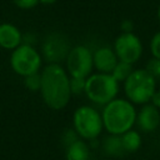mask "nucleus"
I'll use <instances>...</instances> for the list:
<instances>
[{
  "mask_svg": "<svg viewBox=\"0 0 160 160\" xmlns=\"http://www.w3.org/2000/svg\"><path fill=\"white\" fill-rule=\"evenodd\" d=\"M85 84H86V79H82V78H70L71 94L72 95L85 94Z\"/></svg>",
  "mask_w": 160,
  "mask_h": 160,
  "instance_id": "18",
  "label": "nucleus"
},
{
  "mask_svg": "<svg viewBox=\"0 0 160 160\" xmlns=\"http://www.w3.org/2000/svg\"><path fill=\"white\" fill-rule=\"evenodd\" d=\"M150 104H152L155 108H158L160 110V90L155 91V94L152 95V98L150 100Z\"/></svg>",
  "mask_w": 160,
  "mask_h": 160,
  "instance_id": "24",
  "label": "nucleus"
},
{
  "mask_svg": "<svg viewBox=\"0 0 160 160\" xmlns=\"http://www.w3.org/2000/svg\"><path fill=\"white\" fill-rule=\"evenodd\" d=\"M146 69H148V71L155 78V80H159V81H160V60H158V59H151V60L148 62Z\"/></svg>",
  "mask_w": 160,
  "mask_h": 160,
  "instance_id": "20",
  "label": "nucleus"
},
{
  "mask_svg": "<svg viewBox=\"0 0 160 160\" xmlns=\"http://www.w3.org/2000/svg\"><path fill=\"white\" fill-rule=\"evenodd\" d=\"M149 49L151 52L152 59H158L160 60V31H156L149 42Z\"/></svg>",
  "mask_w": 160,
  "mask_h": 160,
  "instance_id": "19",
  "label": "nucleus"
},
{
  "mask_svg": "<svg viewBox=\"0 0 160 160\" xmlns=\"http://www.w3.org/2000/svg\"><path fill=\"white\" fill-rule=\"evenodd\" d=\"M9 62L15 74L25 78L40 71L42 56L31 44L22 42L19 48L11 51Z\"/></svg>",
  "mask_w": 160,
  "mask_h": 160,
  "instance_id": "6",
  "label": "nucleus"
},
{
  "mask_svg": "<svg viewBox=\"0 0 160 160\" xmlns=\"http://www.w3.org/2000/svg\"><path fill=\"white\" fill-rule=\"evenodd\" d=\"M24 85L30 91H40L41 88V72H35L24 78Z\"/></svg>",
  "mask_w": 160,
  "mask_h": 160,
  "instance_id": "17",
  "label": "nucleus"
},
{
  "mask_svg": "<svg viewBox=\"0 0 160 160\" xmlns=\"http://www.w3.org/2000/svg\"><path fill=\"white\" fill-rule=\"evenodd\" d=\"M65 159L66 160H89L90 149L85 140L78 139L72 144L65 148Z\"/></svg>",
  "mask_w": 160,
  "mask_h": 160,
  "instance_id": "13",
  "label": "nucleus"
},
{
  "mask_svg": "<svg viewBox=\"0 0 160 160\" xmlns=\"http://www.w3.org/2000/svg\"><path fill=\"white\" fill-rule=\"evenodd\" d=\"M102 151L106 156L110 158H119L125 154L121 136L120 135H108L102 141Z\"/></svg>",
  "mask_w": 160,
  "mask_h": 160,
  "instance_id": "14",
  "label": "nucleus"
},
{
  "mask_svg": "<svg viewBox=\"0 0 160 160\" xmlns=\"http://www.w3.org/2000/svg\"><path fill=\"white\" fill-rule=\"evenodd\" d=\"M69 40L61 34H51L49 35L42 45V55L49 61L48 64H60V61L65 60L70 51Z\"/></svg>",
  "mask_w": 160,
  "mask_h": 160,
  "instance_id": "9",
  "label": "nucleus"
},
{
  "mask_svg": "<svg viewBox=\"0 0 160 160\" xmlns=\"http://www.w3.org/2000/svg\"><path fill=\"white\" fill-rule=\"evenodd\" d=\"M119 81L111 74L92 72L86 78L85 95L86 98L96 105H106L118 98Z\"/></svg>",
  "mask_w": 160,
  "mask_h": 160,
  "instance_id": "4",
  "label": "nucleus"
},
{
  "mask_svg": "<svg viewBox=\"0 0 160 160\" xmlns=\"http://www.w3.org/2000/svg\"><path fill=\"white\" fill-rule=\"evenodd\" d=\"M136 125L144 132H151L160 125V110L152 104L141 105L136 115Z\"/></svg>",
  "mask_w": 160,
  "mask_h": 160,
  "instance_id": "10",
  "label": "nucleus"
},
{
  "mask_svg": "<svg viewBox=\"0 0 160 160\" xmlns=\"http://www.w3.org/2000/svg\"><path fill=\"white\" fill-rule=\"evenodd\" d=\"M40 1V4H42V5H52V4H55L58 0H39Z\"/></svg>",
  "mask_w": 160,
  "mask_h": 160,
  "instance_id": "25",
  "label": "nucleus"
},
{
  "mask_svg": "<svg viewBox=\"0 0 160 160\" xmlns=\"http://www.w3.org/2000/svg\"><path fill=\"white\" fill-rule=\"evenodd\" d=\"M78 139H80V138H79V135L75 132L74 129H71V130H66V131L62 134V144H64L65 148L69 146L70 144H72L74 141H76Z\"/></svg>",
  "mask_w": 160,
  "mask_h": 160,
  "instance_id": "22",
  "label": "nucleus"
},
{
  "mask_svg": "<svg viewBox=\"0 0 160 160\" xmlns=\"http://www.w3.org/2000/svg\"><path fill=\"white\" fill-rule=\"evenodd\" d=\"M92 59H94V69L96 72H104V74H111L116 64L119 62V59L110 46H100L95 51H92Z\"/></svg>",
  "mask_w": 160,
  "mask_h": 160,
  "instance_id": "11",
  "label": "nucleus"
},
{
  "mask_svg": "<svg viewBox=\"0 0 160 160\" xmlns=\"http://www.w3.org/2000/svg\"><path fill=\"white\" fill-rule=\"evenodd\" d=\"M0 116H1V106H0Z\"/></svg>",
  "mask_w": 160,
  "mask_h": 160,
  "instance_id": "27",
  "label": "nucleus"
},
{
  "mask_svg": "<svg viewBox=\"0 0 160 160\" xmlns=\"http://www.w3.org/2000/svg\"><path fill=\"white\" fill-rule=\"evenodd\" d=\"M41 72L40 95L45 105L52 110L64 109L72 94L70 88V75L60 64H46Z\"/></svg>",
  "mask_w": 160,
  "mask_h": 160,
  "instance_id": "1",
  "label": "nucleus"
},
{
  "mask_svg": "<svg viewBox=\"0 0 160 160\" xmlns=\"http://www.w3.org/2000/svg\"><path fill=\"white\" fill-rule=\"evenodd\" d=\"M132 71H134V69H132V65H131V64H128V62H125V61H120V60H119V62H118L116 66L114 68L111 75H112L119 82H124V81L131 75Z\"/></svg>",
  "mask_w": 160,
  "mask_h": 160,
  "instance_id": "16",
  "label": "nucleus"
},
{
  "mask_svg": "<svg viewBox=\"0 0 160 160\" xmlns=\"http://www.w3.org/2000/svg\"><path fill=\"white\" fill-rule=\"evenodd\" d=\"M156 16H158V20L160 22V5L158 6V10H156Z\"/></svg>",
  "mask_w": 160,
  "mask_h": 160,
  "instance_id": "26",
  "label": "nucleus"
},
{
  "mask_svg": "<svg viewBox=\"0 0 160 160\" xmlns=\"http://www.w3.org/2000/svg\"><path fill=\"white\" fill-rule=\"evenodd\" d=\"M121 32H134V22L130 19H125L120 24Z\"/></svg>",
  "mask_w": 160,
  "mask_h": 160,
  "instance_id": "23",
  "label": "nucleus"
},
{
  "mask_svg": "<svg viewBox=\"0 0 160 160\" xmlns=\"http://www.w3.org/2000/svg\"><path fill=\"white\" fill-rule=\"evenodd\" d=\"M65 69L70 78H89L94 69L92 51L85 45L72 46L65 59Z\"/></svg>",
  "mask_w": 160,
  "mask_h": 160,
  "instance_id": "7",
  "label": "nucleus"
},
{
  "mask_svg": "<svg viewBox=\"0 0 160 160\" xmlns=\"http://www.w3.org/2000/svg\"><path fill=\"white\" fill-rule=\"evenodd\" d=\"M156 91V80L148 69H134L131 75L124 81V92L126 99L134 105H145L150 102Z\"/></svg>",
  "mask_w": 160,
  "mask_h": 160,
  "instance_id": "3",
  "label": "nucleus"
},
{
  "mask_svg": "<svg viewBox=\"0 0 160 160\" xmlns=\"http://www.w3.org/2000/svg\"><path fill=\"white\" fill-rule=\"evenodd\" d=\"M120 136H121V142H122L125 152H135L141 148L142 138L139 131L131 129Z\"/></svg>",
  "mask_w": 160,
  "mask_h": 160,
  "instance_id": "15",
  "label": "nucleus"
},
{
  "mask_svg": "<svg viewBox=\"0 0 160 160\" xmlns=\"http://www.w3.org/2000/svg\"><path fill=\"white\" fill-rule=\"evenodd\" d=\"M72 129L82 140H94L104 130L101 112L91 105H81L72 114Z\"/></svg>",
  "mask_w": 160,
  "mask_h": 160,
  "instance_id": "5",
  "label": "nucleus"
},
{
  "mask_svg": "<svg viewBox=\"0 0 160 160\" xmlns=\"http://www.w3.org/2000/svg\"><path fill=\"white\" fill-rule=\"evenodd\" d=\"M24 42V35L12 22L0 24V48L5 50H15Z\"/></svg>",
  "mask_w": 160,
  "mask_h": 160,
  "instance_id": "12",
  "label": "nucleus"
},
{
  "mask_svg": "<svg viewBox=\"0 0 160 160\" xmlns=\"http://www.w3.org/2000/svg\"><path fill=\"white\" fill-rule=\"evenodd\" d=\"M138 111L128 99L116 98L102 108L104 129L110 135H122L136 124Z\"/></svg>",
  "mask_w": 160,
  "mask_h": 160,
  "instance_id": "2",
  "label": "nucleus"
},
{
  "mask_svg": "<svg viewBox=\"0 0 160 160\" xmlns=\"http://www.w3.org/2000/svg\"><path fill=\"white\" fill-rule=\"evenodd\" d=\"M112 49L120 61L131 65L140 60L144 51L142 42L135 32H120L114 40Z\"/></svg>",
  "mask_w": 160,
  "mask_h": 160,
  "instance_id": "8",
  "label": "nucleus"
},
{
  "mask_svg": "<svg viewBox=\"0 0 160 160\" xmlns=\"http://www.w3.org/2000/svg\"><path fill=\"white\" fill-rule=\"evenodd\" d=\"M11 2L16 8L22 9V10H30V9L35 8L38 4H40L39 0H11Z\"/></svg>",
  "mask_w": 160,
  "mask_h": 160,
  "instance_id": "21",
  "label": "nucleus"
}]
</instances>
